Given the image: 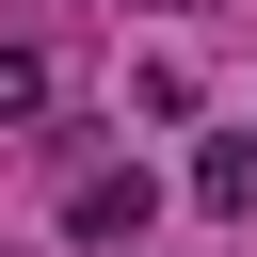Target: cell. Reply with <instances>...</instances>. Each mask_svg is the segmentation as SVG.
I'll return each instance as SVG.
<instances>
[{
  "label": "cell",
  "instance_id": "6da1fadb",
  "mask_svg": "<svg viewBox=\"0 0 257 257\" xmlns=\"http://www.w3.org/2000/svg\"><path fill=\"white\" fill-rule=\"evenodd\" d=\"M145 225H161V177H145V161H96V177L64 193V241H96V257L145 241Z\"/></svg>",
  "mask_w": 257,
  "mask_h": 257
},
{
  "label": "cell",
  "instance_id": "7a4b0ae2",
  "mask_svg": "<svg viewBox=\"0 0 257 257\" xmlns=\"http://www.w3.org/2000/svg\"><path fill=\"white\" fill-rule=\"evenodd\" d=\"M193 209H225V225L257 209V128H209L193 145Z\"/></svg>",
  "mask_w": 257,
  "mask_h": 257
},
{
  "label": "cell",
  "instance_id": "3957f363",
  "mask_svg": "<svg viewBox=\"0 0 257 257\" xmlns=\"http://www.w3.org/2000/svg\"><path fill=\"white\" fill-rule=\"evenodd\" d=\"M48 96H64V80H48V48H16V32H0V128H32Z\"/></svg>",
  "mask_w": 257,
  "mask_h": 257
}]
</instances>
